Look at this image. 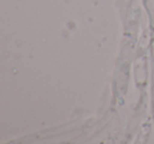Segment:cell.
<instances>
[{"label": "cell", "mask_w": 154, "mask_h": 144, "mask_svg": "<svg viewBox=\"0 0 154 144\" xmlns=\"http://www.w3.org/2000/svg\"><path fill=\"white\" fill-rule=\"evenodd\" d=\"M96 144H114V141L111 139V138H108V139H105L103 141H100Z\"/></svg>", "instance_id": "6da1fadb"}]
</instances>
